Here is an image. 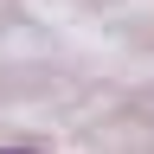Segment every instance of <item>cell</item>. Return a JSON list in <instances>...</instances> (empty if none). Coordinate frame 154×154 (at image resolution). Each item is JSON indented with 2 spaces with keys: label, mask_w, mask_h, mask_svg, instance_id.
<instances>
[{
  "label": "cell",
  "mask_w": 154,
  "mask_h": 154,
  "mask_svg": "<svg viewBox=\"0 0 154 154\" xmlns=\"http://www.w3.org/2000/svg\"><path fill=\"white\" fill-rule=\"evenodd\" d=\"M0 154H19V148H0Z\"/></svg>",
  "instance_id": "6da1fadb"
}]
</instances>
